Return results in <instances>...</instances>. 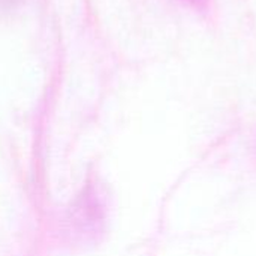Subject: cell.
<instances>
[{
  "instance_id": "cell-1",
  "label": "cell",
  "mask_w": 256,
  "mask_h": 256,
  "mask_svg": "<svg viewBox=\"0 0 256 256\" xmlns=\"http://www.w3.org/2000/svg\"><path fill=\"white\" fill-rule=\"evenodd\" d=\"M192 2H196V3H198V2H200V0H192Z\"/></svg>"
}]
</instances>
